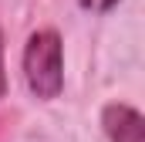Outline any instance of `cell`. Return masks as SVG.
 <instances>
[{"label": "cell", "mask_w": 145, "mask_h": 142, "mask_svg": "<svg viewBox=\"0 0 145 142\" xmlns=\"http://www.w3.org/2000/svg\"><path fill=\"white\" fill-rule=\"evenodd\" d=\"M24 78L37 98L51 102L64 88V61H61V37L57 31H34L24 51Z\"/></svg>", "instance_id": "cell-1"}, {"label": "cell", "mask_w": 145, "mask_h": 142, "mask_svg": "<svg viewBox=\"0 0 145 142\" xmlns=\"http://www.w3.org/2000/svg\"><path fill=\"white\" fill-rule=\"evenodd\" d=\"M101 129L111 142H145V122L132 105H105L101 112Z\"/></svg>", "instance_id": "cell-2"}, {"label": "cell", "mask_w": 145, "mask_h": 142, "mask_svg": "<svg viewBox=\"0 0 145 142\" xmlns=\"http://www.w3.org/2000/svg\"><path fill=\"white\" fill-rule=\"evenodd\" d=\"M84 10H95V14H105V10H111L118 0H78Z\"/></svg>", "instance_id": "cell-3"}, {"label": "cell", "mask_w": 145, "mask_h": 142, "mask_svg": "<svg viewBox=\"0 0 145 142\" xmlns=\"http://www.w3.org/2000/svg\"><path fill=\"white\" fill-rule=\"evenodd\" d=\"M0 71H3V68H0ZM0 78H3V74H0Z\"/></svg>", "instance_id": "cell-4"}]
</instances>
